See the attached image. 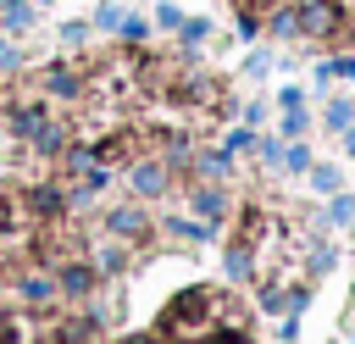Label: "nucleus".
<instances>
[{
    "label": "nucleus",
    "mask_w": 355,
    "mask_h": 344,
    "mask_svg": "<svg viewBox=\"0 0 355 344\" xmlns=\"http://www.w3.org/2000/svg\"><path fill=\"white\" fill-rule=\"evenodd\" d=\"M33 83H39V94H44V100H67V105H72V100H83V94H89V67L61 55V61H44V67L33 72Z\"/></svg>",
    "instance_id": "1"
},
{
    "label": "nucleus",
    "mask_w": 355,
    "mask_h": 344,
    "mask_svg": "<svg viewBox=\"0 0 355 344\" xmlns=\"http://www.w3.org/2000/svg\"><path fill=\"white\" fill-rule=\"evenodd\" d=\"M338 28H344V11L333 0H300V33L305 39H327Z\"/></svg>",
    "instance_id": "7"
},
{
    "label": "nucleus",
    "mask_w": 355,
    "mask_h": 344,
    "mask_svg": "<svg viewBox=\"0 0 355 344\" xmlns=\"http://www.w3.org/2000/svg\"><path fill=\"white\" fill-rule=\"evenodd\" d=\"M222 150H227V155H239V150H255V133H250V128H233Z\"/></svg>",
    "instance_id": "26"
},
{
    "label": "nucleus",
    "mask_w": 355,
    "mask_h": 344,
    "mask_svg": "<svg viewBox=\"0 0 355 344\" xmlns=\"http://www.w3.org/2000/svg\"><path fill=\"white\" fill-rule=\"evenodd\" d=\"M327 216H333V222H355V194H333Z\"/></svg>",
    "instance_id": "22"
},
{
    "label": "nucleus",
    "mask_w": 355,
    "mask_h": 344,
    "mask_svg": "<svg viewBox=\"0 0 355 344\" xmlns=\"http://www.w3.org/2000/svg\"><path fill=\"white\" fill-rule=\"evenodd\" d=\"M89 33H94V28H89V17H61V22H55L61 50H83V44H89Z\"/></svg>",
    "instance_id": "13"
},
{
    "label": "nucleus",
    "mask_w": 355,
    "mask_h": 344,
    "mask_svg": "<svg viewBox=\"0 0 355 344\" xmlns=\"http://www.w3.org/2000/svg\"><path fill=\"white\" fill-rule=\"evenodd\" d=\"M322 78H355V55H338V61H327L322 72H316V83Z\"/></svg>",
    "instance_id": "23"
},
{
    "label": "nucleus",
    "mask_w": 355,
    "mask_h": 344,
    "mask_svg": "<svg viewBox=\"0 0 355 344\" xmlns=\"http://www.w3.org/2000/svg\"><path fill=\"white\" fill-rule=\"evenodd\" d=\"M189 205H194V216H200V222H222V216H227V194H222L216 183H194Z\"/></svg>",
    "instance_id": "10"
},
{
    "label": "nucleus",
    "mask_w": 355,
    "mask_h": 344,
    "mask_svg": "<svg viewBox=\"0 0 355 344\" xmlns=\"http://www.w3.org/2000/svg\"><path fill=\"white\" fill-rule=\"evenodd\" d=\"M305 172H311V189H322V194H338V183H344L338 166H327V161H316V166H305Z\"/></svg>",
    "instance_id": "19"
},
{
    "label": "nucleus",
    "mask_w": 355,
    "mask_h": 344,
    "mask_svg": "<svg viewBox=\"0 0 355 344\" xmlns=\"http://www.w3.org/2000/svg\"><path fill=\"white\" fill-rule=\"evenodd\" d=\"M128 250H133V244H122V239H111V233H105V244H94V255H89V261H94V272H100V277H116V272H128V261H133Z\"/></svg>",
    "instance_id": "9"
},
{
    "label": "nucleus",
    "mask_w": 355,
    "mask_h": 344,
    "mask_svg": "<svg viewBox=\"0 0 355 344\" xmlns=\"http://www.w3.org/2000/svg\"><path fill=\"white\" fill-rule=\"evenodd\" d=\"M227 166H233V155H227V150H200V155H194V172H200L205 183L227 178Z\"/></svg>",
    "instance_id": "14"
},
{
    "label": "nucleus",
    "mask_w": 355,
    "mask_h": 344,
    "mask_svg": "<svg viewBox=\"0 0 355 344\" xmlns=\"http://www.w3.org/2000/svg\"><path fill=\"white\" fill-rule=\"evenodd\" d=\"M205 39H211V17H183V22H178V44H183V50H200Z\"/></svg>",
    "instance_id": "15"
},
{
    "label": "nucleus",
    "mask_w": 355,
    "mask_h": 344,
    "mask_svg": "<svg viewBox=\"0 0 355 344\" xmlns=\"http://www.w3.org/2000/svg\"><path fill=\"white\" fill-rule=\"evenodd\" d=\"M11 305H22L28 316H50L61 305V289H55L50 266H22L17 283H11Z\"/></svg>",
    "instance_id": "2"
},
{
    "label": "nucleus",
    "mask_w": 355,
    "mask_h": 344,
    "mask_svg": "<svg viewBox=\"0 0 355 344\" xmlns=\"http://www.w3.org/2000/svg\"><path fill=\"white\" fill-rule=\"evenodd\" d=\"M255 150H261V161H272V166L283 161V144H277V139H255Z\"/></svg>",
    "instance_id": "27"
},
{
    "label": "nucleus",
    "mask_w": 355,
    "mask_h": 344,
    "mask_svg": "<svg viewBox=\"0 0 355 344\" xmlns=\"http://www.w3.org/2000/svg\"><path fill=\"white\" fill-rule=\"evenodd\" d=\"M349 239H355V222H349Z\"/></svg>",
    "instance_id": "31"
},
{
    "label": "nucleus",
    "mask_w": 355,
    "mask_h": 344,
    "mask_svg": "<svg viewBox=\"0 0 355 344\" xmlns=\"http://www.w3.org/2000/svg\"><path fill=\"white\" fill-rule=\"evenodd\" d=\"M33 28H39V6L33 0H0V39H33Z\"/></svg>",
    "instance_id": "8"
},
{
    "label": "nucleus",
    "mask_w": 355,
    "mask_h": 344,
    "mask_svg": "<svg viewBox=\"0 0 355 344\" xmlns=\"http://www.w3.org/2000/svg\"><path fill=\"white\" fill-rule=\"evenodd\" d=\"M0 139H6V128H0Z\"/></svg>",
    "instance_id": "32"
},
{
    "label": "nucleus",
    "mask_w": 355,
    "mask_h": 344,
    "mask_svg": "<svg viewBox=\"0 0 355 344\" xmlns=\"http://www.w3.org/2000/svg\"><path fill=\"white\" fill-rule=\"evenodd\" d=\"M277 105H283V111H294V105H305V89H294V83H288V89L277 94Z\"/></svg>",
    "instance_id": "28"
},
{
    "label": "nucleus",
    "mask_w": 355,
    "mask_h": 344,
    "mask_svg": "<svg viewBox=\"0 0 355 344\" xmlns=\"http://www.w3.org/2000/svg\"><path fill=\"white\" fill-rule=\"evenodd\" d=\"M244 72H250V78H266V72H272V50H250Z\"/></svg>",
    "instance_id": "24"
},
{
    "label": "nucleus",
    "mask_w": 355,
    "mask_h": 344,
    "mask_svg": "<svg viewBox=\"0 0 355 344\" xmlns=\"http://www.w3.org/2000/svg\"><path fill=\"white\" fill-rule=\"evenodd\" d=\"M50 277H55V289H61V300H67V305H83V300L100 289V272H94V261H89V255H67V261H55V266H50Z\"/></svg>",
    "instance_id": "3"
},
{
    "label": "nucleus",
    "mask_w": 355,
    "mask_h": 344,
    "mask_svg": "<svg viewBox=\"0 0 355 344\" xmlns=\"http://www.w3.org/2000/svg\"><path fill=\"white\" fill-rule=\"evenodd\" d=\"M128 189H133L139 200H161V194L172 189V161H161V155H133V161H128Z\"/></svg>",
    "instance_id": "4"
},
{
    "label": "nucleus",
    "mask_w": 355,
    "mask_h": 344,
    "mask_svg": "<svg viewBox=\"0 0 355 344\" xmlns=\"http://www.w3.org/2000/svg\"><path fill=\"white\" fill-rule=\"evenodd\" d=\"M178 22H183V11H178L172 0H161V6L150 11V28H155V33H178Z\"/></svg>",
    "instance_id": "18"
},
{
    "label": "nucleus",
    "mask_w": 355,
    "mask_h": 344,
    "mask_svg": "<svg viewBox=\"0 0 355 344\" xmlns=\"http://www.w3.org/2000/svg\"><path fill=\"white\" fill-rule=\"evenodd\" d=\"M344 150H349V155H355V122H349V128H344Z\"/></svg>",
    "instance_id": "29"
},
{
    "label": "nucleus",
    "mask_w": 355,
    "mask_h": 344,
    "mask_svg": "<svg viewBox=\"0 0 355 344\" xmlns=\"http://www.w3.org/2000/svg\"><path fill=\"white\" fill-rule=\"evenodd\" d=\"M100 227H105L111 239H122V244H144V239H150V211H144V205H111V211L100 216Z\"/></svg>",
    "instance_id": "5"
},
{
    "label": "nucleus",
    "mask_w": 355,
    "mask_h": 344,
    "mask_svg": "<svg viewBox=\"0 0 355 344\" xmlns=\"http://www.w3.org/2000/svg\"><path fill=\"white\" fill-rule=\"evenodd\" d=\"M166 233H172V239H189V244H205V239H211V222H189V216H166Z\"/></svg>",
    "instance_id": "16"
},
{
    "label": "nucleus",
    "mask_w": 355,
    "mask_h": 344,
    "mask_svg": "<svg viewBox=\"0 0 355 344\" xmlns=\"http://www.w3.org/2000/svg\"><path fill=\"white\" fill-rule=\"evenodd\" d=\"M116 22H122V6H116V0H94L89 28H94V33H116Z\"/></svg>",
    "instance_id": "17"
},
{
    "label": "nucleus",
    "mask_w": 355,
    "mask_h": 344,
    "mask_svg": "<svg viewBox=\"0 0 355 344\" xmlns=\"http://www.w3.org/2000/svg\"><path fill=\"white\" fill-rule=\"evenodd\" d=\"M349 122H355V105H349V100H333V105H327V128H333V133H344Z\"/></svg>",
    "instance_id": "20"
},
{
    "label": "nucleus",
    "mask_w": 355,
    "mask_h": 344,
    "mask_svg": "<svg viewBox=\"0 0 355 344\" xmlns=\"http://www.w3.org/2000/svg\"><path fill=\"white\" fill-rule=\"evenodd\" d=\"M277 166H288V172H305V166H311V150H305V144L294 139V144L283 150V161H277Z\"/></svg>",
    "instance_id": "21"
},
{
    "label": "nucleus",
    "mask_w": 355,
    "mask_h": 344,
    "mask_svg": "<svg viewBox=\"0 0 355 344\" xmlns=\"http://www.w3.org/2000/svg\"><path fill=\"white\" fill-rule=\"evenodd\" d=\"M150 33H155V28H150L144 11H122V22H116L111 39H122V44H150Z\"/></svg>",
    "instance_id": "12"
},
{
    "label": "nucleus",
    "mask_w": 355,
    "mask_h": 344,
    "mask_svg": "<svg viewBox=\"0 0 355 344\" xmlns=\"http://www.w3.org/2000/svg\"><path fill=\"white\" fill-rule=\"evenodd\" d=\"M33 6H39V11H44V6H55V0H33Z\"/></svg>",
    "instance_id": "30"
},
{
    "label": "nucleus",
    "mask_w": 355,
    "mask_h": 344,
    "mask_svg": "<svg viewBox=\"0 0 355 344\" xmlns=\"http://www.w3.org/2000/svg\"><path fill=\"white\" fill-rule=\"evenodd\" d=\"M266 33H272V39H300V6H283V0H277V6L266 11Z\"/></svg>",
    "instance_id": "11"
},
{
    "label": "nucleus",
    "mask_w": 355,
    "mask_h": 344,
    "mask_svg": "<svg viewBox=\"0 0 355 344\" xmlns=\"http://www.w3.org/2000/svg\"><path fill=\"white\" fill-rule=\"evenodd\" d=\"M305 122H311V117H305V105L283 111V133H288V139H300V133H305Z\"/></svg>",
    "instance_id": "25"
},
{
    "label": "nucleus",
    "mask_w": 355,
    "mask_h": 344,
    "mask_svg": "<svg viewBox=\"0 0 355 344\" xmlns=\"http://www.w3.org/2000/svg\"><path fill=\"white\" fill-rule=\"evenodd\" d=\"M67 144H72V122L50 111V117L39 122V133H33L22 150H28V155H39V161H61V150H67Z\"/></svg>",
    "instance_id": "6"
}]
</instances>
